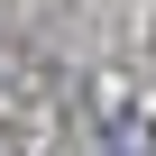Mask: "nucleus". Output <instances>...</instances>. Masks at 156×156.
<instances>
[{
    "label": "nucleus",
    "mask_w": 156,
    "mask_h": 156,
    "mask_svg": "<svg viewBox=\"0 0 156 156\" xmlns=\"http://www.w3.org/2000/svg\"><path fill=\"white\" fill-rule=\"evenodd\" d=\"M110 156H138V147H110Z\"/></svg>",
    "instance_id": "1"
}]
</instances>
